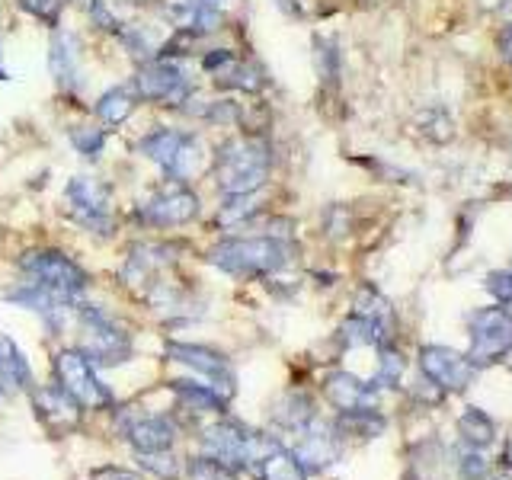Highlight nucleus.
<instances>
[{
  "instance_id": "obj_5",
  "label": "nucleus",
  "mask_w": 512,
  "mask_h": 480,
  "mask_svg": "<svg viewBox=\"0 0 512 480\" xmlns=\"http://www.w3.org/2000/svg\"><path fill=\"white\" fill-rule=\"evenodd\" d=\"M471 346L464 356L474 368H484L506 359L512 352V314L506 308H480L468 320Z\"/></svg>"
},
{
  "instance_id": "obj_15",
  "label": "nucleus",
  "mask_w": 512,
  "mask_h": 480,
  "mask_svg": "<svg viewBox=\"0 0 512 480\" xmlns=\"http://www.w3.org/2000/svg\"><path fill=\"white\" fill-rule=\"evenodd\" d=\"M304 471H324L340 458V439H336V429L327 423L311 420L304 429H298V445L292 452Z\"/></svg>"
},
{
  "instance_id": "obj_7",
  "label": "nucleus",
  "mask_w": 512,
  "mask_h": 480,
  "mask_svg": "<svg viewBox=\"0 0 512 480\" xmlns=\"http://www.w3.org/2000/svg\"><path fill=\"white\" fill-rule=\"evenodd\" d=\"M80 320H84V330H87V343L80 352H84L93 365H116L132 356V340H128V333L112 317H106L96 308H84L80 311Z\"/></svg>"
},
{
  "instance_id": "obj_29",
  "label": "nucleus",
  "mask_w": 512,
  "mask_h": 480,
  "mask_svg": "<svg viewBox=\"0 0 512 480\" xmlns=\"http://www.w3.org/2000/svg\"><path fill=\"white\" fill-rule=\"evenodd\" d=\"M381 416H375V410H359V413H343L340 429L346 432H359V436H378L381 432Z\"/></svg>"
},
{
  "instance_id": "obj_36",
  "label": "nucleus",
  "mask_w": 512,
  "mask_h": 480,
  "mask_svg": "<svg viewBox=\"0 0 512 480\" xmlns=\"http://www.w3.org/2000/svg\"><path fill=\"white\" fill-rule=\"evenodd\" d=\"M500 52H503L506 64H512V26H506V29L500 32Z\"/></svg>"
},
{
  "instance_id": "obj_25",
  "label": "nucleus",
  "mask_w": 512,
  "mask_h": 480,
  "mask_svg": "<svg viewBox=\"0 0 512 480\" xmlns=\"http://www.w3.org/2000/svg\"><path fill=\"white\" fill-rule=\"evenodd\" d=\"M314 420V410H311V400L304 394H288L279 400L276 407V423L288 426V429H304Z\"/></svg>"
},
{
  "instance_id": "obj_11",
  "label": "nucleus",
  "mask_w": 512,
  "mask_h": 480,
  "mask_svg": "<svg viewBox=\"0 0 512 480\" xmlns=\"http://www.w3.org/2000/svg\"><path fill=\"white\" fill-rule=\"evenodd\" d=\"M202 68L218 87H228V90L260 93L266 87V74H263L260 64L244 58V55H237V52H228V48H215V52H208Z\"/></svg>"
},
{
  "instance_id": "obj_16",
  "label": "nucleus",
  "mask_w": 512,
  "mask_h": 480,
  "mask_svg": "<svg viewBox=\"0 0 512 480\" xmlns=\"http://www.w3.org/2000/svg\"><path fill=\"white\" fill-rule=\"evenodd\" d=\"M32 407H36L42 426L55 436H68L80 426V407L61 388H39L32 394Z\"/></svg>"
},
{
  "instance_id": "obj_3",
  "label": "nucleus",
  "mask_w": 512,
  "mask_h": 480,
  "mask_svg": "<svg viewBox=\"0 0 512 480\" xmlns=\"http://www.w3.org/2000/svg\"><path fill=\"white\" fill-rule=\"evenodd\" d=\"M141 154L167 173V180L186 183L202 167V144L196 135L176 132V128H157L141 138Z\"/></svg>"
},
{
  "instance_id": "obj_34",
  "label": "nucleus",
  "mask_w": 512,
  "mask_h": 480,
  "mask_svg": "<svg viewBox=\"0 0 512 480\" xmlns=\"http://www.w3.org/2000/svg\"><path fill=\"white\" fill-rule=\"evenodd\" d=\"M20 7L23 10H29L36 20H42V23H58V13H61V7H64V0H20Z\"/></svg>"
},
{
  "instance_id": "obj_18",
  "label": "nucleus",
  "mask_w": 512,
  "mask_h": 480,
  "mask_svg": "<svg viewBox=\"0 0 512 480\" xmlns=\"http://www.w3.org/2000/svg\"><path fill=\"white\" fill-rule=\"evenodd\" d=\"M263 480H308V471L301 468V461L288 452V448L276 445L272 452L263 455V461L256 464Z\"/></svg>"
},
{
  "instance_id": "obj_35",
  "label": "nucleus",
  "mask_w": 512,
  "mask_h": 480,
  "mask_svg": "<svg viewBox=\"0 0 512 480\" xmlns=\"http://www.w3.org/2000/svg\"><path fill=\"white\" fill-rule=\"evenodd\" d=\"M90 480H141V477L132 471H119V468H100L90 474Z\"/></svg>"
},
{
  "instance_id": "obj_17",
  "label": "nucleus",
  "mask_w": 512,
  "mask_h": 480,
  "mask_svg": "<svg viewBox=\"0 0 512 480\" xmlns=\"http://www.w3.org/2000/svg\"><path fill=\"white\" fill-rule=\"evenodd\" d=\"M324 394L330 404L340 410V413H359V410H375L378 404V391L375 384L362 381L359 375H349V372H333L324 381Z\"/></svg>"
},
{
  "instance_id": "obj_33",
  "label": "nucleus",
  "mask_w": 512,
  "mask_h": 480,
  "mask_svg": "<svg viewBox=\"0 0 512 480\" xmlns=\"http://www.w3.org/2000/svg\"><path fill=\"white\" fill-rule=\"evenodd\" d=\"M487 292L500 301V304H512V269H496L484 279Z\"/></svg>"
},
{
  "instance_id": "obj_4",
  "label": "nucleus",
  "mask_w": 512,
  "mask_h": 480,
  "mask_svg": "<svg viewBox=\"0 0 512 480\" xmlns=\"http://www.w3.org/2000/svg\"><path fill=\"white\" fill-rule=\"evenodd\" d=\"M20 269L32 279V285L45 288L58 301H71L87 288V272L71 256H64L58 250H32L20 260Z\"/></svg>"
},
{
  "instance_id": "obj_1",
  "label": "nucleus",
  "mask_w": 512,
  "mask_h": 480,
  "mask_svg": "<svg viewBox=\"0 0 512 480\" xmlns=\"http://www.w3.org/2000/svg\"><path fill=\"white\" fill-rule=\"evenodd\" d=\"M272 170L269 144L260 138L240 135L221 144L215 157V183L228 196H253L256 189H263Z\"/></svg>"
},
{
  "instance_id": "obj_31",
  "label": "nucleus",
  "mask_w": 512,
  "mask_h": 480,
  "mask_svg": "<svg viewBox=\"0 0 512 480\" xmlns=\"http://www.w3.org/2000/svg\"><path fill=\"white\" fill-rule=\"evenodd\" d=\"M253 212H256L253 196H231V202L218 212V221H221V224H228V228H231V224H244Z\"/></svg>"
},
{
  "instance_id": "obj_32",
  "label": "nucleus",
  "mask_w": 512,
  "mask_h": 480,
  "mask_svg": "<svg viewBox=\"0 0 512 480\" xmlns=\"http://www.w3.org/2000/svg\"><path fill=\"white\" fill-rule=\"evenodd\" d=\"M71 141H74V148L84 157H100L103 144H106V135L100 132V128H74Z\"/></svg>"
},
{
  "instance_id": "obj_39",
  "label": "nucleus",
  "mask_w": 512,
  "mask_h": 480,
  "mask_svg": "<svg viewBox=\"0 0 512 480\" xmlns=\"http://www.w3.org/2000/svg\"><path fill=\"white\" fill-rule=\"evenodd\" d=\"M279 4H282V7H288V4H292V0H279Z\"/></svg>"
},
{
  "instance_id": "obj_22",
  "label": "nucleus",
  "mask_w": 512,
  "mask_h": 480,
  "mask_svg": "<svg viewBox=\"0 0 512 480\" xmlns=\"http://www.w3.org/2000/svg\"><path fill=\"white\" fill-rule=\"evenodd\" d=\"M356 314L365 317V320H372V324H378L384 333L391 336V330H394V311H391V304L375 292V288H362V292H359Z\"/></svg>"
},
{
  "instance_id": "obj_8",
  "label": "nucleus",
  "mask_w": 512,
  "mask_h": 480,
  "mask_svg": "<svg viewBox=\"0 0 512 480\" xmlns=\"http://www.w3.org/2000/svg\"><path fill=\"white\" fill-rule=\"evenodd\" d=\"M135 90L141 100L157 106H183L192 96V80L176 61H151L135 77Z\"/></svg>"
},
{
  "instance_id": "obj_20",
  "label": "nucleus",
  "mask_w": 512,
  "mask_h": 480,
  "mask_svg": "<svg viewBox=\"0 0 512 480\" xmlns=\"http://www.w3.org/2000/svg\"><path fill=\"white\" fill-rule=\"evenodd\" d=\"M52 74L61 87L77 84V55H74V39L58 32L52 39Z\"/></svg>"
},
{
  "instance_id": "obj_26",
  "label": "nucleus",
  "mask_w": 512,
  "mask_h": 480,
  "mask_svg": "<svg viewBox=\"0 0 512 480\" xmlns=\"http://www.w3.org/2000/svg\"><path fill=\"white\" fill-rule=\"evenodd\" d=\"M400 375H404V359H400V352L391 349L388 343L378 346V375H375V381L384 384V388H394V384L400 381Z\"/></svg>"
},
{
  "instance_id": "obj_14",
  "label": "nucleus",
  "mask_w": 512,
  "mask_h": 480,
  "mask_svg": "<svg viewBox=\"0 0 512 480\" xmlns=\"http://www.w3.org/2000/svg\"><path fill=\"white\" fill-rule=\"evenodd\" d=\"M119 426L125 432V439L135 445V452H164L173 445L176 429L167 416L157 413H119Z\"/></svg>"
},
{
  "instance_id": "obj_38",
  "label": "nucleus",
  "mask_w": 512,
  "mask_h": 480,
  "mask_svg": "<svg viewBox=\"0 0 512 480\" xmlns=\"http://www.w3.org/2000/svg\"><path fill=\"white\" fill-rule=\"evenodd\" d=\"M4 391H7V384H4V381H0V397H4Z\"/></svg>"
},
{
  "instance_id": "obj_24",
  "label": "nucleus",
  "mask_w": 512,
  "mask_h": 480,
  "mask_svg": "<svg viewBox=\"0 0 512 480\" xmlns=\"http://www.w3.org/2000/svg\"><path fill=\"white\" fill-rule=\"evenodd\" d=\"M340 333H343L346 346H384L388 343V333H384L378 324H372V320L359 317V314H352L340 327Z\"/></svg>"
},
{
  "instance_id": "obj_30",
  "label": "nucleus",
  "mask_w": 512,
  "mask_h": 480,
  "mask_svg": "<svg viewBox=\"0 0 512 480\" xmlns=\"http://www.w3.org/2000/svg\"><path fill=\"white\" fill-rule=\"evenodd\" d=\"M458 471H461L464 480H484L487 471H490V461L484 458V448H471L468 445V452H461Z\"/></svg>"
},
{
  "instance_id": "obj_2",
  "label": "nucleus",
  "mask_w": 512,
  "mask_h": 480,
  "mask_svg": "<svg viewBox=\"0 0 512 480\" xmlns=\"http://www.w3.org/2000/svg\"><path fill=\"white\" fill-rule=\"evenodd\" d=\"M208 263L231 276H272L288 263V247L279 237H231L208 253Z\"/></svg>"
},
{
  "instance_id": "obj_10",
  "label": "nucleus",
  "mask_w": 512,
  "mask_h": 480,
  "mask_svg": "<svg viewBox=\"0 0 512 480\" xmlns=\"http://www.w3.org/2000/svg\"><path fill=\"white\" fill-rule=\"evenodd\" d=\"M68 215L87 228L90 234H109L112 231V215H109V189L96 180H87V176H77V180L68 183Z\"/></svg>"
},
{
  "instance_id": "obj_13",
  "label": "nucleus",
  "mask_w": 512,
  "mask_h": 480,
  "mask_svg": "<svg viewBox=\"0 0 512 480\" xmlns=\"http://www.w3.org/2000/svg\"><path fill=\"white\" fill-rule=\"evenodd\" d=\"M420 368L423 375L442 391H464L474 381L477 368L468 356L448 349V346H423L420 349Z\"/></svg>"
},
{
  "instance_id": "obj_28",
  "label": "nucleus",
  "mask_w": 512,
  "mask_h": 480,
  "mask_svg": "<svg viewBox=\"0 0 512 480\" xmlns=\"http://www.w3.org/2000/svg\"><path fill=\"white\" fill-rule=\"evenodd\" d=\"M189 480H237V477H234V471L228 468V464L202 455V458L189 461Z\"/></svg>"
},
{
  "instance_id": "obj_37",
  "label": "nucleus",
  "mask_w": 512,
  "mask_h": 480,
  "mask_svg": "<svg viewBox=\"0 0 512 480\" xmlns=\"http://www.w3.org/2000/svg\"><path fill=\"white\" fill-rule=\"evenodd\" d=\"M503 461H506V468L512 471V432H509V439H506V448H503Z\"/></svg>"
},
{
  "instance_id": "obj_23",
  "label": "nucleus",
  "mask_w": 512,
  "mask_h": 480,
  "mask_svg": "<svg viewBox=\"0 0 512 480\" xmlns=\"http://www.w3.org/2000/svg\"><path fill=\"white\" fill-rule=\"evenodd\" d=\"M132 109H135V96L125 87H116V90H106L100 96V103H96V116H100L106 125H122L128 116H132Z\"/></svg>"
},
{
  "instance_id": "obj_19",
  "label": "nucleus",
  "mask_w": 512,
  "mask_h": 480,
  "mask_svg": "<svg viewBox=\"0 0 512 480\" xmlns=\"http://www.w3.org/2000/svg\"><path fill=\"white\" fill-rule=\"evenodd\" d=\"M0 381H4L7 388H26L32 381V372L23 359V352L10 336H0Z\"/></svg>"
},
{
  "instance_id": "obj_9",
  "label": "nucleus",
  "mask_w": 512,
  "mask_h": 480,
  "mask_svg": "<svg viewBox=\"0 0 512 480\" xmlns=\"http://www.w3.org/2000/svg\"><path fill=\"white\" fill-rule=\"evenodd\" d=\"M138 215L157 224V228H176V224H189L199 215V196L186 183L167 180L160 189H154L148 199L138 205Z\"/></svg>"
},
{
  "instance_id": "obj_27",
  "label": "nucleus",
  "mask_w": 512,
  "mask_h": 480,
  "mask_svg": "<svg viewBox=\"0 0 512 480\" xmlns=\"http://www.w3.org/2000/svg\"><path fill=\"white\" fill-rule=\"evenodd\" d=\"M138 461H141V468H148L160 480L180 477V461L170 455V448H164V452H138Z\"/></svg>"
},
{
  "instance_id": "obj_21",
  "label": "nucleus",
  "mask_w": 512,
  "mask_h": 480,
  "mask_svg": "<svg viewBox=\"0 0 512 480\" xmlns=\"http://www.w3.org/2000/svg\"><path fill=\"white\" fill-rule=\"evenodd\" d=\"M458 432H461V439L464 445H471V448H487L493 442V420L484 413V410H477V407H468L461 413V420H458Z\"/></svg>"
},
{
  "instance_id": "obj_12",
  "label": "nucleus",
  "mask_w": 512,
  "mask_h": 480,
  "mask_svg": "<svg viewBox=\"0 0 512 480\" xmlns=\"http://www.w3.org/2000/svg\"><path fill=\"white\" fill-rule=\"evenodd\" d=\"M167 359L183 362L192 368V372L205 375L212 381V391L221 400L234 397V372H231V362L224 359L221 352L208 349V346H192V343H167Z\"/></svg>"
},
{
  "instance_id": "obj_40",
  "label": "nucleus",
  "mask_w": 512,
  "mask_h": 480,
  "mask_svg": "<svg viewBox=\"0 0 512 480\" xmlns=\"http://www.w3.org/2000/svg\"><path fill=\"white\" fill-rule=\"evenodd\" d=\"M4 77H7V71H4V68H0V80H4Z\"/></svg>"
},
{
  "instance_id": "obj_6",
  "label": "nucleus",
  "mask_w": 512,
  "mask_h": 480,
  "mask_svg": "<svg viewBox=\"0 0 512 480\" xmlns=\"http://www.w3.org/2000/svg\"><path fill=\"white\" fill-rule=\"evenodd\" d=\"M55 375H58V388L68 394L77 407H84V410H103V407L112 404L109 388H106L100 378H96L93 362L80 349H64V352H58Z\"/></svg>"
}]
</instances>
